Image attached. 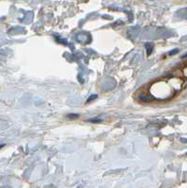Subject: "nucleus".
Wrapping results in <instances>:
<instances>
[{
	"mask_svg": "<svg viewBox=\"0 0 187 188\" xmlns=\"http://www.w3.org/2000/svg\"><path fill=\"white\" fill-rule=\"evenodd\" d=\"M93 98H97V95H93V96H91V97L90 98L89 102H90V101H91V100H93Z\"/></svg>",
	"mask_w": 187,
	"mask_h": 188,
	"instance_id": "obj_1",
	"label": "nucleus"
},
{
	"mask_svg": "<svg viewBox=\"0 0 187 188\" xmlns=\"http://www.w3.org/2000/svg\"><path fill=\"white\" fill-rule=\"evenodd\" d=\"M1 147H2V146H0V148H1Z\"/></svg>",
	"mask_w": 187,
	"mask_h": 188,
	"instance_id": "obj_2",
	"label": "nucleus"
}]
</instances>
